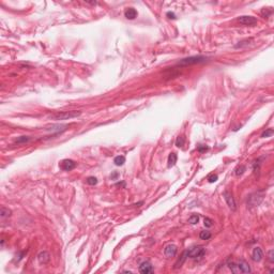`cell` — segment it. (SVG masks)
Wrapping results in <instances>:
<instances>
[{"label": "cell", "mask_w": 274, "mask_h": 274, "mask_svg": "<svg viewBox=\"0 0 274 274\" xmlns=\"http://www.w3.org/2000/svg\"><path fill=\"white\" fill-rule=\"evenodd\" d=\"M262 198H264V195L260 194L259 192L255 194H252V195L249 197V199H247V204H249L250 207H256V206H258V204L261 202Z\"/></svg>", "instance_id": "obj_4"}, {"label": "cell", "mask_w": 274, "mask_h": 274, "mask_svg": "<svg viewBox=\"0 0 274 274\" xmlns=\"http://www.w3.org/2000/svg\"><path fill=\"white\" fill-rule=\"evenodd\" d=\"M186 258H187V253H186V251H185V252L181 255V257H180L179 259L176 261V264H175V269H179V268L182 267V264H184V261L186 260Z\"/></svg>", "instance_id": "obj_14"}, {"label": "cell", "mask_w": 274, "mask_h": 274, "mask_svg": "<svg viewBox=\"0 0 274 274\" xmlns=\"http://www.w3.org/2000/svg\"><path fill=\"white\" fill-rule=\"evenodd\" d=\"M252 258H253L254 261H261V259L264 258V252L260 247H255L253 250V253H252Z\"/></svg>", "instance_id": "obj_12"}, {"label": "cell", "mask_w": 274, "mask_h": 274, "mask_svg": "<svg viewBox=\"0 0 274 274\" xmlns=\"http://www.w3.org/2000/svg\"><path fill=\"white\" fill-rule=\"evenodd\" d=\"M199 222V215L198 214H192L189 218V223L192 224V225H195Z\"/></svg>", "instance_id": "obj_20"}, {"label": "cell", "mask_w": 274, "mask_h": 274, "mask_svg": "<svg viewBox=\"0 0 274 274\" xmlns=\"http://www.w3.org/2000/svg\"><path fill=\"white\" fill-rule=\"evenodd\" d=\"M199 238L201 240H209L211 238V232L208 231V230H204L199 233Z\"/></svg>", "instance_id": "obj_21"}, {"label": "cell", "mask_w": 274, "mask_h": 274, "mask_svg": "<svg viewBox=\"0 0 274 274\" xmlns=\"http://www.w3.org/2000/svg\"><path fill=\"white\" fill-rule=\"evenodd\" d=\"M250 42H253V39H246V40H243V41H241V42H239V44H237V45L235 46V48H241V47H243V46H247L250 45L251 43Z\"/></svg>", "instance_id": "obj_19"}, {"label": "cell", "mask_w": 274, "mask_h": 274, "mask_svg": "<svg viewBox=\"0 0 274 274\" xmlns=\"http://www.w3.org/2000/svg\"><path fill=\"white\" fill-rule=\"evenodd\" d=\"M223 196H224V199H225L227 204H228V207L230 208L232 211L237 210V204H235V198H233V196H232V194L230 193L229 191H225V192L223 193Z\"/></svg>", "instance_id": "obj_7"}, {"label": "cell", "mask_w": 274, "mask_h": 274, "mask_svg": "<svg viewBox=\"0 0 274 274\" xmlns=\"http://www.w3.org/2000/svg\"><path fill=\"white\" fill-rule=\"evenodd\" d=\"M76 163L73 161V160H70V158H65V160H63V161H61V163L59 164L60 168L62 169V170H64V171H71V170H73L75 167H76Z\"/></svg>", "instance_id": "obj_5"}, {"label": "cell", "mask_w": 274, "mask_h": 274, "mask_svg": "<svg viewBox=\"0 0 274 274\" xmlns=\"http://www.w3.org/2000/svg\"><path fill=\"white\" fill-rule=\"evenodd\" d=\"M273 254H274V251H273V250H270V251H269V260H270V262H273V261H274Z\"/></svg>", "instance_id": "obj_29"}, {"label": "cell", "mask_w": 274, "mask_h": 274, "mask_svg": "<svg viewBox=\"0 0 274 274\" xmlns=\"http://www.w3.org/2000/svg\"><path fill=\"white\" fill-rule=\"evenodd\" d=\"M137 15H138V12H137L134 8H129V9H127L125 12H124V16H125L127 19H135V18L137 17Z\"/></svg>", "instance_id": "obj_13"}, {"label": "cell", "mask_w": 274, "mask_h": 274, "mask_svg": "<svg viewBox=\"0 0 274 274\" xmlns=\"http://www.w3.org/2000/svg\"><path fill=\"white\" fill-rule=\"evenodd\" d=\"M208 181L210 183H214L218 181V175H214V173H211V175H209V177H208Z\"/></svg>", "instance_id": "obj_26"}, {"label": "cell", "mask_w": 274, "mask_h": 274, "mask_svg": "<svg viewBox=\"0 0 274 274\" xmlns=\"http://www.w3.org/2000/svg\"><path fill=\"white\" fill-rule=\"evenodd\" d=\"M38 260H39L40 264H47V262H49V260H50V255H49V253L48 252H46V251L40 252L39 255H38Z\"/></svg>", "instance_id": "obj_11"}, {"label": "cell", "mask_w": 274, "mask_h": 274, "mask_svg": "<svg viewBox=\"0 0 274 274\" xmlns=\"http://www.w3.org/2000/svg\"><path fill=\"white\" fill-rule=\"evenodd\" d=\"M274 134V131L273 129H267V130L264 131V133L261 134V137L262 138H266V137H271L272 135Z\"/></svg>", "instance_id": "obj_23"}, {"label": "cell", "mask_w": 274, "mask_h": 274, "mask_svg": "<svg viewBox=\"0 0 274 274\" xmlns=\"http://www.w3.org/2000/svg\"><path fill=\"white\" fill-rule=\"evenodd\" d=\"M186 253H187V257L190 258H201L206 254V249L200 245L193 246L190 250L186 251Z\"/></svg>", "instance_id": "obj_2"}, {"label": "cell", "mask_w": 274, "mask_h": 274, "mask_svg": "<svg viewBox=\"0 0 274 274\" xmlns=\"http://www.w3.org/2000/svg\"><path fill=\"white\" fill-rule=\"evenodd\" d=\"M86 182L88 183L89 185H95L98 183V179L95 177H88L87 180H86Z\"/></svg>", "instance_id": "obj_24"}, {"label": "cell", "mask_w": 274, "mask_h": 274, "mask_svg": "<svg viewBox=\"0 0 274 274\" xmlns=\"http://www.w3.org/2000/svg\"><path fill=\"white\" fill-rule=\"evenodd\" d=\"M237 268H238V273H251L252 272L250 264L243 259L239 260L237 262Z\"/></svg>", "instance_id": "obj_8"}, {"label": "cell", "mask_w": 274, "mask_h": 274, "mask_svg": "<svg viewBox=\"0 0 274 274\" xmlns=\"http://www.w3.org/2000/svg\"><path fill=\"white\" fill-rule=\"evenodd\" d=\"M238 21L240 24L245 25V26H254L257 24V18L251 15H242L238 17Z\"/></svg>", "instance_id": "obj_6"}, {"label": "cell", "mask_w": 274, "mask_h": 274, "mask_svg": "<svg viewBox=\"0 0 274 274\" xmlns=\"http://www.w3.org/2000/svg\"><path fill=\"white\" fill-rule=\"evenodd\" d=\"M246 170V167L245 166H239L238 168L235 169V175L237 176H241V175H243L244 173V171Z\"/></svg>", "instance_id": "obj_25"}, {"label": "cell", "mask_w": 274, "mask_h": 274, "mask_svg": "<svg viewBox=\"0 0 274 274\" xmlns=\"http://www.w3.org/2000/svg\"><path fill=\"white\" fill-rule=\"evenodd\" d=\"M117 177H118V172H114L113 175L110 176V178H112V179H116Z\"/></svg>", "instance_id": "obj_31"}, {"label": "cell", "mask_w": 274, "mask_h": 274, "mask_svg": "<svg viewBox=\"0 0 274 274\" xmlns=\"http://www.w3.org/2000/svg\"><path fill=\"white\" fill-rule=\"evenodd\" d=\"M81 112H76V110H72V112H62V113H58L55 116H53V119L55 120H67V119H72V118H76V117L81 116Z\"/></svg>", "instance_id": "obj_3"}, {"label": "cell", "mask_w": 274, "mask_h": 274, "mask_svg": "<svg viewBox=\"0 0 274 274\" xmlns=\"http://www.w3.org/2000/svg\"><path fill=\"white\" fill-rule=\"evenodd\" d=\"M177 160H178V156H177L176 153H175V152L170 153L168 156V167H172V166L176 165Z\"/></svg>", "instance_id": "obj_15"}, {"label": "cell", "mask_w": 274, "mask_h": 274, "mask_svg": "<svg viewBox=\"0 0 274 274\" xmlns=\"http://www.w3.org/2000/svg\"><path fill=\"white\" fill-rule=\"evenodd\" d=\"M209 149V148L207 147V146H204V145H200L199 147H198V151L200 152V153H202V152H206Z\"/></svg>", "instance_id": "obj_28"}, {"label": "cell", "mask_w": 274, "mask_h": 274, "mask_svg": "<svg viewBox=\"0 0 274 274\" xmlns=\"http://www.w3.org/2000/svg\"><path fill=\"white\" fill-rule=\"evenodd\" d=\"M208 60V57L206 56H191L187 57V58H184V59H181L178 62V65H181V67H187V65H192V64H197V63H202V62H206Z\"/></svg>", "instance_id": "obj_1"}, {"label": "cell", "mask_w": 274, "mask_h": 274, "mask_svg": "<svg viewBox=\"0 0 274 274\" xmlns=\"http://www.w3.org/2000/svg\"><path fill=\"white\" fill-rule=\"evenodd\" d=\"M114 163H115V165L117 166H122L124 163H125V158L123 156V155H118V156H116V158H114Z\"/></svg>", "instance_id": "obj_18"}, {"label": "cell", "mask_w": 274, "mask_h": 274, "mask_svg": "<svg viewBox=\"0 0 274 274\" xmlns=\"http://www.w3.org/2000/svg\"><path fill=\"white\" fill-rule=\"evenodd\" d=\"M167 16L168 18H171V19H176V14L173 12H167Z\"/></svg>", "instance_id": "obj_30"}, {"label": "cell", "mask_w": 274, "mask_h": 274, "mask_svg": "<svg viewBox=\"0 0 274 274\" xmlns=\"http://www.w3.org/2000/svg\"><path fill=\"white\" fill-rule=\"evenodd\" d=\"M204 224L206 227H212V226H213V221L209 218H206L204 221Z\"/></svg>", "instance_id": "obj_27"}, {"label": "cell", "mask_w": 274, "mask_h": 274, "mask_svg": "<svg viewBox=\"0 0 274 274\" xmlns=\"http://www.w3.org/2000/svg\"><path fill=\"white\" fill-rule=\"evenodd\" d=\"M11 213H12V211L6 207H1V209H0V216L2 218H7L11 216Z\"/></svg>", "instance_id": "obj_16"}, {"label": "cell", "mask_w": 274, "mask_h": 274, "mask_svg": "<svg viewBox=\"0 0 274 274\" xmlns=\"http://www.w3.org/2000/svg\"><path fill=\"white\" fill-rule=\"evenodd\" d=\"M184 144H185V138H184L183 136H179L176 139V146L178 148L183 147V146H184Z\"/></svg>", "instance_id": "obj_22"}, {"label": "cell", "mask_w": 274, "mask_h": 274, "mask_svg": "<svg viewBox=\"0 0 274 274\" xmlns=\"http://www.w3.org/2000/svg\"><path fill=\"white\" fill-rule=\"evenodd\" d=\"M30 140H31V137H29V136H19V137H17V138L15 139L14 143H15V144L21 145V144H26V143H28V141H30Z\"/></svg>", "instance_id": "obj_17"}, {"label": "cell", "mask_w": 274, "mask_h": 274, "mask_svg": "<svg viewBox=\"0 0 274 274\" xmlns=\"http://www.w3.org/2000/svg\"><path fill=\"white\" fill-rule=\"evenodd\" d=\"M139 272L143 274L152 273L153 272V267H152V264L149 261H144L139 266Z\"/></svg>", "instance_id": "obj_10"}, {"label": "cell", "mask_w": 274, "mask_h": 274, "mask_svg": "<svg viewBox=\"0 0 274 274\" xmlns=\"http://www.w3.org/2000/svg\"><path fill=\"white\" fill-rule=\"evenodd\" d=\"M177 252H178V247H177L175 244H168L164 249V254H165L166 257H175L177 255Z\"/></svg>", "instance_id": "obj_9"}]
</instances>
